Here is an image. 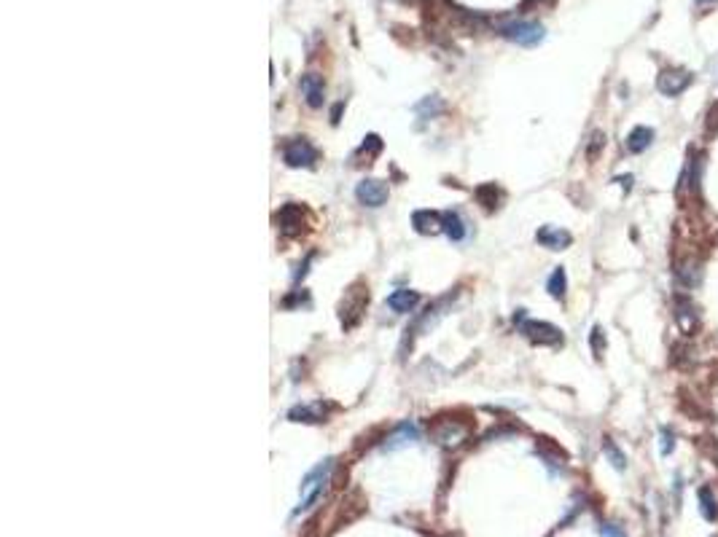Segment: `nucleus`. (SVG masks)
I'll return each mask as SVG.
<instances>
[{"mask_svg":"<svg viewBox=\"0 0 718 537\" xmlns=\"http://www.w3.org/2000/svg\"><path fill=\"white\" fill-rule=\"evenodd\" d=\"M331 470H334V460H323L318 467H312L310 473H307V478L301 481V491H299V505L294 516L299 513L310 511L315 502H318V497H321L325 487H328V478H331Z\"/></svg>","mask_w":718,"mask_h":537,"instance_id":"1","label":"nucleus"},{"mask_svg":"<svg viewBox=\"0 0 718 537\" xmlns=\"http://www.w3.org/2000/svg\"><path fill=\"white\" fill-rule=\"evenodd\" d=\"M500 35L509 38L511 43H520V46H538L544 41V27L538 22H525V19H514V22H506L500 27Z\"/></svg>","mask_w":718,"mask_h":537,"instance_id":"2","label":"nucleus"},{"mask_svg":"<svg viewBox=\"0 0 718 537\" xmlns=\"http://www.w3.org/2000/svg\"><path fill=\"white\" fill-rule=\"evenodd\" d=\"M522 333L533 344H544V346H557L563 344V333L560 328H554L551 322H538V320H522L520 318Z\"/></svg>","mask_w":718,"mask_h":537,"instance_id":"3","label":"nucleus"},{"mask_svg":"<svg viewBox=\"0 0 718 537\" xmlns=\"http://www.w3.org/2000/svg\"><path fill=\"white\" fill-rule=\"evenodd\" d=\"M694 75L689 70H681V68H670V70H662L659 78H656V89L665 95V97H678L683 95L689 86H692Z\"/></svg>","mask_w":718,"mask_h":537,"instance_id":"4","label":"nucleus"},{"mask_svg":"<svg viewBox=\"0 0 718 537\" xmlns=\"http://www.w3.org/2000/svg\"><path fill=\"white\" fill-rule=\"evenodd\" d=\"M283 159H285L288 167H312L315 159H318V150H315V146H312L310 140L296 137V140L285 143V148H283Z\"/></svg>","mask_w":718,"mask_h":537,"instance_id":"5","label":"nucleus"},{"mask_svg":"<svg viewBox=\"0 0 718 537\" xmlns=\"http://www.w3.org/2000/svg\"><path fill=\"white\" fill-rule=\"evenodd\" d=\"M366 304H369V291L350 288L345 293V301H342V325L352 328L361 320V312L366 309Z\"/></svg>","mask_w":718,"mask_h":537,"instance_id":"6","label":"nucleus"},{"mask_svg":"<svg viewBox=\"0 0 718 537\" xmlns=\"http://www.w3.org/2000/svg\"><path fill=\"white\" fill-rule=\"evenodd\" d=\"M388 186L382 183V180H377V177H366V180H361L358 186H355V196H358V202L361 204H366V207H382L385 202H388Z\"/></svg>","mask_w":718,"mask_h":537,"instance_id":"7","label":"nucleus"},{"mask_svg":"<svg viewBox=\"0 0 718 537\" xmlns=\"http://www.w3.org/2000/svg\"><path fill=\"white\" fill-rule=\"evenodd\" d=\"M299 89H301V95H304L310 108H321L323 105V99H325V84H323V78L318 73L304 75V78L299 81Z\"/></svg>","mask_w":718,"mask_h":537,"instance_id":"8","label":"nucleus"},{"mask_svg":"<svg viewBox=\"0 0 718 537\" xmlns=\"http://www.w3.org/2000/svg\"><path fill=\"white\" fill-rule=\"evenodd\" d=\"M466 427L463 424H457V422H449V419H442L439 424H436V430H433V438L439 440L442 446H457L460 440L466 438Z\"/></svg>","mask_w":718,"mask_h":537,"instance_id":"9","label":"nucleus"},{"mask_svg":"<svg viewBox=\"0 0 718 537\" xmlns=\"http://www.w3.org/2000/svg\"><path fill=\"white\" fill-rule=\"evenodd\" d=\"M536 240L544 244V247H549V250H565V247L573 242V237H570L565 228H554V226H544V228H538Z\"/></svg>","mask_w":718,"mask_h":537,"instance_id":"10","label":"nucleus"},{"mask_svg":"<svg viewBox=\"0 0 718 537\" xmlns=\"http://www.w3.org/2000/svg\"><path fill=\"white\" fill-rule=\"evenodd\" d=\"M675 322H678V328H681L683 333H694V328H697V312H694V304L689 301V298H683V295L675 298Z\"/></svg>","mask_w":718,"mask_h":537,"instance_id":"11","label":"nucleus"},{"mask_svg":"<svg viewBox=\"0 0 718 537\" xmlns=\"http://www.w3.org/2000/svg\"><path fill=\"white\" fill-rule=\"evenodd\" d=\"M277 223H280V228H283L285 234H296V231H301V226H304V210H301L299 204H285V207L277 213Z\"/></svg>","mask_w":718,"mask_h":537,"instance_id":"12","label":"nucleus"},{"mask_svg":"<svg viewBox=\"0 0 718 537\" xmlns=\"http://www.w3.org/2000/svg\"><path fill=\"white\" fill-rule=\"evenodd\" d=\"M417 301H420V295L415 293V291H406V288H401V291L388 295V306H390L393 312H398V315L412 312V309L417 306Z\"/></svg>","mask_w":718,"mask_h":537,"instance_id":"13","label":"nucleus"},{"mask_svg":"<svg viewBox=\"0 0 718 537\" xmlns=\"http://www.w3.org/2000/svg\"><path fill=\"white\" fill-rule=\"evenodd\" d=\"M412 223H415V228H417L420 234H436V231H442V215H439V213H431V210H417V213L412 215Z\"/></svg>","mask_w":718,"mask_h":537,"instance_id":"14","label":"nucleus"},{"mask_svg":"<svg viewBox=\"0 0 718 537\" xmlns=\"http://www.w3.org/2000/svg\"><path fill=\"white\" fill-rule=\"evenodd\" d=\"M651 143H654V129L635 126V129L630 132V137H627V150H630V153H643Z\"/></svg>","mask_w":718,"mask_h":537,"instance_id":"15","label":"nucleus"},{"mask_svg":"<svg viewBox=\"0 0 718 537\" xmlns=\"http://www.w3.org/2000/svg\"><path fill=\"white\" fill-rule=\"evenodd\" d=\"M291 422H325V409L323 403H312V406H296L288 411Z\"/></svg>","mask_w":718,"mask_h":537,"instance_id":"16","label":"nucleus"},{"mask_svg":"<svg viewBox=\"0 0 718 537\" xmlns=\"http://www.w3.org/2000/svg\"><path fill=\"white\" fill-rule=\"evenodd\" d=\"M442 231H444L452 242H460V240L466 237V223H463V218H460L457 213L449 210V213L442 215Z\"/></svg>","mask_w":718,"mask_h":537,"instance_id":"17","label":"nucleus"},{"mask_svg":"<svg viewBox=\"0 0 718 537\" xmlns=\"http://www.w3.org/2000/svg\"><path fill=\"white\" fill-rule=\"evenodd\" d=\"M420 438V433H417V427L415 424H409V422H404V424H398V430L390 436V440L385 443V449H398V446H406V443H415V440Z\"/></svg>","mask_w":718,"mask_h":537,"instance_id":"18","label":"nucleus"},{"mask_svg":"<svg viewBox=\"0 0 718 537\" xmlns=\"http://www.w3.org/2000/svg\"><path fill=\"white\" fill-rule=\"evenodd\" d=\"M675 274H678L681 285H686V288H694V285L699 282V266H697L694 261H683L681 266L675 268Z\"/></svg>","mask_w":718,"mask_h":537,"instance_id":"19","label":"nucleus"},{"mask_svg":"<svg viewBox=\"0 0 718 537\" xmlns=\"http://www.w3.org/2000/svg\"><path fill=\"white\" fill-rule=\"evenodd\" d=\"M699 508H702V516L708 521H716L718 518V502L710 489H699Z\"/></svg>","mask_w":718,"mask_h":537,"instance_id":"20","label":"nucleus"},{"mask_svg":"<svg viewBox=\"0 0 718 537\" xmlns=\"http://www.w3.org/2000/svg\"><path fill=\"white\" fill-rule=\"evenodd\" d=\"M565 288H568L565 268H554L551 277H549V293L554 295V298H565Z\"/></svg>","mask_w":718,"mask_h":537,"instance_id":"21","label":"nucleus"},{"mask_svg":"<svg viewBox=\"0 0 718 537\" xmlns=\"http://www.w3.org/2000/svg\"><path fill=\"white\" fill-rule=\"evenodd\" d=\"M476 199L484 204V210H495L498 207V188L493 186V183H487V186L476 188Z\"/></svg>","mask_w":718,"mask_h":537,"instance_id":"22","label":"nucleus"},{"mask_svg":"<svg viewBox=\"0 0 718 537\" xmlns=\"http://www.w3.org/2000/svg\"><path fill=\"white\" fill-rule=\"evenodd\" d=\"M603 451H605V457L611 460V465H614L616 470H624V462H627V460H624V454H621L619 446H616L614 440H605V443H603Z\"/></svg>","mask_w":718,"mask_h":537,"instance_id":"23","label":"nucleus"},{"mask_svg":"<svg viewBox=\"0 0 718 537\" xmlns=\"http://www.w3.org/2000/svg\"><path fill=\"white\" fill-rule=\"evenodd\" d=\"M672 449H675V436L665 427V430H662V449H659V451H662V457H668Z\"/></svg>","mask_w":718,"mask_h":537,"instance_id":"24","label":"nucleus"},{"mask_svg":"<svg viewBox=\"0 0 718 537\" xmlns=\"http://www.w3.org/2000/svg\"><path fill=\"white\" fill-rule=\"evenodd\" d=\"M603 143H605V137H603L600 132H594L592 143H589V148H587V156H589V159H594V156H597V150L603 148Z\"/></svg>","mask_w":718,"mask_h":537,"instance_id":"25","label":"nucleus"},{"mask_svg":"<svg viewBox=\"0 0 718 537\" xmlns=\"http://www.w3.org/2000/svg\"><path fill=\"white\" fill-rule=\"evenodd\" d=\"M592 349L597 358L603 355V331L600 328H592Z\"/></svg>","mask_w":718,"mask_h":537,"instance_id":"26","label":"nucleus"},{"mask_svg":"<svg viewBox=\"0 0 718 537\" xmlns=\"http://www.w3.org/2000/svg\"><path fill=\"white\" fill-rule=\"evenodd\" d=\"M600 535L603 537H627L624 532H621L616 524H603V529H600Z\"/></svg>","mask_w":718,"mask_h":537,"instance_id":"27","label":"nucleus"},{"mask_svg":"<svg viewBox=\"0 0 718 537\" xmlns=\"http://www.w3.org/2000/svg\"><path fill=\"white\" fill-rule=\"evenodd\" d=\"M619 183L624 186V188H632V175H624V177H619Z\"/></svg>","mask_w":718,"mask_h":537,"instance_id":"28","label":"nucleus"},{"mask_svg":"<svg viewBox=\"0 0 718 537\" xmlns=\"http://www.w3.org/2000/svg\"><path fill=\"white\" fill-rule=\"evenodd\" d=\"M697 3H710V0H697Z\"/></svg>","mask_w":718,"mask_h":537,"instance_id":"29","label":"nucleus"}]
</instances>
